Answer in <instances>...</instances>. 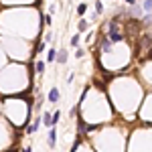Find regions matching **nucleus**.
Wrapping results in <instances>:
<instances>
[{
  "mask_svg": "<svg viewBox=\"0 0 152 152\" xmlns=\"http://www.w3.org/2000/svg\"><path fill=\"white\" fill-rule=\"evenodd\" d=\"M20 152H33V148H31V146H26V148H24V150H20Z\"/></svg>",
  "mask_w": 152,
  "mask_h": 152,
  "instance_id": "obj_16",
  "label": "nucleus"
},
{
  "mask_svg": "<svg viewBox=\"0 0 152 152\" xmlns=\"http://www.w3.org/2000/svg\"><path fill=\"white\" fill-rule=\"evenodd\" d=\"M59 120H61V114H59V112H55V114L51 116V124L55 126V124H59Z\"/></svg>",
  "mask_w": 152,
  "mask_h": 152,
  "instance_id": "obj_7",
  "label": "nucleus"
},
{
  "mask_svg": "<svg viewBox=\"0 0 152 152\" xmlns=\"http://www.w3.org/2000/svg\"><path fill=\"white\" fill-rule=\"evenodd\" d=\"M144 10H152V0H146L144 2Z\"/></svg>",
  "mask_w": 152,
  "mask_h": 152,
  "instance_id": "obj_14",
  "label": "nucleus"
},
{
  "mask_svg": "<svg viewBox=\"0 0 152 152\" xmlns=\"http://www.w3.org/2000/svg\"><path fill=\"white\" fill-rule=\"evenodd\" d=\"M43 124L53 128V124H51V114H49V112H45V114H43Z\"/></svg>",
  "mask_w": 152,
  "mask_h": 152,
  "instance_id": "obj_6",
  "label": "nucleus"
},
{
  "mask_svg": "<svg viewBox=\"0 0 152 152\" xmlns=\"http://www.w3.org/2000/svg\"><path fill=\"white\" fill-rule=\"evenodd\" d=\"M45 71V63L43 61H37V73H43Z\"/></svg>",
  "mask_w": 152,
  "mask_h": 152,
  "instance_id": "obj_11",
  "label": "nucleus"
},
{
  "mask_svg": "<svg viewBox=\"0 0 152 152\" xmlns=\"http://www.w3.org/2000/svg\"><path fill=\"white\" fill-rule=\"evenodd\" d=\"M89 28V23L87 20H79V31H87Z\"/></svg>",
  "mask_w": 152,
  "mask_h": 152,
  "instance_id": "obj_9",
  "label": "nucleus"
},
{
  "mask_svg": "<svg viewBox=\"0 0 152 152\" xmlns=\"http://www.w3.org/2000/svg\"><path fill=\"white\" fill-rule=\"evenodd\" d=\"M55 59H57V53H55V51L51 49V51L47 53V61H55Z\"/></svg>",
  "mask_w": 152,
  "mask_h": 152,
  "instance_id": "obj_8",
  "label": "nucleus"
},
{
  "mask_svg": "<svg viewBox=\"0 0 152 152\" xmlns=\"http://www.w3.org/2000/svg\"><path fill=\"white\" fill-rule=\"evenodd\" d=\"M110 49H112V41L105 37L104 41H102V51H110Z\"/></svg>",
  "mask_w": 152,
  "mask_h": 152,
  "instance_id": "obj_5",
  "label": "nucleus"
},
{
  "mask_svg": "<svg viewBox=\"0 0 152 152\" xmlns=\"http://www.w3.org/2000/svg\"><path fill=\"white\" fill-rule=\"evenodd\" d=\"M67 61V51H61L59 53V63H65Z\"/></svg>",
  "mask_w": 152,
  "mask_h": 152,
  "instance_id": "obj_10",
  "label": "nucleus"
},
{
  "mask_svg": "<svg viewBox=\"0 0 152 152\" xmlns=\"http://www.w3.org/2000/svg\"><path fill=\"white\" fill-rule=\"evenodd\" d=\"M95 10H97V12H102V10H104V4H102V2H99V0H97V2H95Z\"/></svg>",
  "mask_w": 152,
  "mask_h": 152,
  "instance_id": "obj_15",
  "label": "nucleus"
},
{
  "mask_svg": "<svg viewBox=\"0 0 152 152\" xmlns=\"http://www.w3.org/2000/svg\"><path fill=\"white\" fill-rule=\"evenodd\" d=\"M107 39H110L112 43H120V41H124V35L118 31L116 20H112V23H110V35H107Z\"/></svg>",
  "mask_w": 152,
  "mask_h": 152,
  "instance_id": "obj_1",
  "label": "nucleus"
},
{
  "mask_svg": "<svg viewBox=\"0 0 152 152\" xmlns=\"http://www.w3.org/2000/svg\"><path fill=\"white\" fill-rule=\"evenodd\" d=\"M55 142H57V132H55V128L49 132V146H55Z\"/></svg>",
  "mask_w": 152,
  "mask_h": 152,
  "instance_id": "obj_3",
  "label": "nucleus"
},
{
  "mask_svg": "<svg viewBox=\"0 0 152 152\" xmlns=\"http://www.w3.org/2000/svg\"><path fill=\"white\" fill-rule=\"evenodd\" d=\"M77 45H79V35H75L71 39V47H77Z\"/></svg>",
  "mask_w": 152,
  "mask_h": 152,
  "instance_id": "obj_13",
  "label": "nucleus"
},
{
  "mask_svg": "<svg viewBox=\"0 0 152 152\" xmlns=\"http://www.w3.org/2000/svg\"><path fill=\"white\" fill-rule=\"evenodd\" d=\"M126 2H130V4H134V0H126Z\"/></svg>",
  "mask_w": 152,
  "mask_h": 152,
  "instance_id": "obj_17",
  "label": "nucleus"
},
{
  "mask_svg": "<svg viewBox=\"0 0 152 152\" xmlns=\"http://www.w3.org/2000/svg\"><path fill=\"white\" fill-rule=\"evenodd\" d=\"M85 10H87V4H79V6H77V12H79V14H85Z\"/></svg>",
  "mask_w": 152,
  "mask_h": 152,
  "instance_id": "obj_12",
  "label": "nucleus"
},
{
  "mask_svg": "<svg viewBox=\"0 0 152 152\" xmlns=\"http://www.w3.org/2000/svg\"><path fill=\"white\" fill-rule=\"evenodd\" d=\"M49 102H51V104H57L59 102V89L57 87H53V89L49 91Z\"/></svg>",
  "mask_w": 152,
  "mask_h": 152,
  "instance_id": "obj_2",
  "label": "nucleus"
},
{
  "mask_svg": "<svg viewBox=\"0 0 152 152\" xmlns=\"http://www.w3.org/2000/svg\"><path fill=\"white\" fill-rule=\"evenodd\" d=\"M39 124H41V118H37L35 122H33V124H31V126L26 128V132H28V134H33V132H35V130L39 128Z\"/></svg>",
  "mask_w": 152,
  "mask_h": 152,
  "instance_id": "obj_4",
  "label": "nucleus"
}]
</instances>
